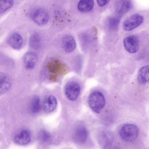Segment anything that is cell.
<instances>
[{
  "instance_id": "cell-1",
  "label": "cell",
  "mask_w": 149,
  "mask_h": 149,
  "mask_svg": "<svg viewBox=\"0 0 149 149\" xmlns=\"http://www.w3.org/2000/svg\"><path fill=\"white\" fill-rule=\"evenodd\" d=\"M89 105L95 113L100 112L105 104V98L103 94L99 91H95L89 95L88 99Z\"/></svg>"
},
{
  "instance_id": "cell-2",
  "label": "cell",
  "mask_w": 149,
  "mask_h": 149,
  "mask_svg": "<svg viewBox=\"0 0 149 149\" xmlns=\"http://www.w3.org/2000/svg\"><path fill=\"white\" fill-rule=\"evenodd\" d=\"M139 133L138 127L132 124L123 125L119 131V135L122 139L127 142H131L137 138Z\"/></svg>"
},
{
  "instance_id": "cell-3",
  "label": "cell",
  "mask_w": 149,
  "mask_h": 149,
  "mask_svg": "<svg viewBox=\"0 0 149 149\" xmlns=\"http://www.w3.org/2000/svg\"><path fill=\"white\" fill-rule=\"evenodd\" d=\"M81 88L79 84L75 81L68 83L65 87V93L67 98L72 101L77 99L80 94Z\"/></svg>"
},
{
  "instance_id": "cell-4",
  "label": "cell",
  "mask_w": 149,
  "mask_h": 149,
  "mask_svg": "<svg viewBox=\"0 0 149 149\" xmlns=\"http://www.w3.org/2000/svg\"><path fill=\"white\" fill-rule=\"evenodd\" d=\"M143 21V18L141 15L134 14L125 19L123 23V27L125 30L130 31L140 25Z\"/></svg>"
},
{
  "instance_id": "cell-5",
  "label": "cell",
  "mask_w": 149,
  "mask_h": 149,
  "mask_svg": "<svg viewBox=\"0 0 149 149\" xmlns=\"http://www.w3.org/2000/svg\"><path fill=\"white\" fill-rule=\"evenodd\" d=\"M123 44L126 50L130 53L136 52L139 49V40L135 35H130L125 37L124 39Z\"/></svg>"
},
{
  "instance_id": "cell-6",
  "label": "cell",
  "mask_w": 149,
  "mask_h": 149,
  "mask_svg": "<svg viewBox=\"0 0 149 149\" xmlns=\"http://www.w3.org/2000/svg\"><path fill=\"white\" fill-rule=\"evenodd\" d=\"M31 17L33 21L39 25L46 24L49 19V15L47 12L41 8L35 10L33 13Z\"/></svg>"
},
{
  "instance_id": "cell-7",
  "label": "cell",
  "mask_w": 149,
  "mask_h": 149,
  "mask_svg": "<svg viewBox=\"0 0 149 149\" xmlns=\"http://www.w3.org/2000/svg\"><path fill=\"white\" fill-rule=\"evenodd\" d=\"M31 140V133L27 129L22 130L14 137L13 141L17 144L24 145L28 144Z\"/></svg>"
},
{
  "instance_id": "cell-8",
  "label": "cell",
  "mask_w": 149,
  "mask_h": 149,
  "mask_svg": "<svg viewBox=\"0 0 149 149\" xmlns=\"http://www.w3.org/2000/svg\"><path fill=\"white\" fill-rule=\"evenodd\" d=\"M88 136L87 130L83 126L77 127L75 130L73 135V139L76 142L83 143L86 141Z\"/></svg>"
},
{
  "instance_id": "cell-9",
  "label": "cell",
  "mask_w": 149,
  "mask_h": 149,
  "mask_svg": "<svg viewBox=\"0 0 149 149\" xmlns=\"http://www.w3.org/2000/svg\"><path fill=\"white\" fill-rule=\"evenodd\" d=\"M113 140L112 135L107 131L102 132L99 137V143L102 149H110L112 146Z\"/></svg>"
},
{
  "instance_id": "cell-10",
  "label": "cell",
  "mask_w": 149,
  "mask_h": 149,
  "mask_svg": "<svg viewBox=\"0 0 149 149\" xmlns=\"http://www.w3.org/2000/svg\"><path fill=\"white\" fill-rule=\"evenodd\" d=\"M11 85V81L9 76L5 73L0 72V94L7 92Z\"/></svg>"
},
{
  "instance_id": "cell-11",
  "label": "cell",
  "mask_w": 149,
  "mask_h": 149,
  "mask_svg": "<svg viewBox=\"0 0 149 149\" xmlns=\"http://www.w3.org/2000/svg\"><path fill=\"white\" fill-rule=\"evenodd\" d=\"M37 61V56L35 53L33 52L27 53L24 57L25 66L28 69H33L35 66Z\"/></svg>"
},
{
  "instance_id": "cell-12",
  "label": "cell",
  "mask_w": 149,
  "mask_h": 149,
  "mask_svg": "<svg viewBox=\"0 0 149 149\" xmlns=\"http://www.w3.org/2000/svg\"><path fill=\"white\" fill-rule=\"evenodd\" d=\"M57 104V100L55 97L53 95L49 96L46 97L43 101V109L47 113L52 112L56 108Z\"/></svg>"
},
{
  "instance_id": "cell-13",
  "label": "cell",
  "mask_w": 149,
  "mask_h": 149,
  "mask_svg": "<svg viewBox=\"0 0 149 149\" xmlns=\"http://www.w3.org/2000/svg\"><path fill=\"white\" fill-rule=\"evenodd\" d=\"M116 6L117 13L122 15L130 10L132 6V3L130 0H120L118 1Z\"/></svg>"
},
{
  "instance_id": "cell-14",
  "label": "cell",
  "mask_w": 149,
  "mask_h": 149,
  "mask_svg": "<svg viewBox=\"0 0 149 149\" xmlns=\"http://www.w3.org/2000/svg\"><path fill=\"white\" fill-rule=\"evenodd\" d=\"M8 43L9 45L13 49H19L22 46L23 39L20 34L14 33L9 37Z\"/></svg>"
},
{
  "instance_id": "cell-15",
  "label": "cell",
  "mask_w": 149,
  "mask_h": 149,
  "mask_svg": "<svg viewBox=\"0 0 149 149\" xmlns=\"http://www.w3.org/2000/svg\"><path fill=\"white\" fill-rule=\"evenodd\" d=\"M63 43L65 50L67 52H70L75 49L76 43L75 39L71 36H65L63 39Z\"/></svg>"
},
{
  "instance_id": "cell-16",
  "label": "cell",
  "mask_w": 149,
  "mask_h": 149,
  "mask_svg": "<svg viewBox=\"0 0 149 149\" xmlns=\"http://www.w3.org/2000/svg\"><path fill=\"white\" fill-rule=\"evenodd\" d=\"M149 65H146L139 69L137 75V79L141 84L144 85L149 81Z\"/></svg>"
},
{
  "instance_id": "cell-17",
  "label": "cell",
  "mask_w": 149,
  "mask_h": 149,
  "mask_svg": "<svg viewBox=\"0 0 149 149\" xmlns=\"http://www.w3.org/2000/svg\"><path fill=\"white\" fill-rule=\"evenodd\" d=\"M93 0L80 1L78 4V10L82 12H86L91 11L94 6Z\"/></svg>"
},
{
  "instance_id": "cell-18",
  "label": "cell",
  "mask_w": 149,
  "mask_h": 149,
  "mask_svg": "<svg viewBox=\"0 0 149 149\" xmlns=\"http://www.w3.org/2000/svg\"><path fill=\"white\" fill-rule=\"evenodd\" d=\"M29 44L30 47L32 48L35 49H38L41 44V40L39 36L37 33L32 34L30 37Z\"/></svg>"
},
{
  "instance_id": "cell-19",
  "label": "cell",
  "mask_w": 149,
  "mask_h": 149,
  "mask_svg": "<svg viewBox=\"0 0 149 149\" xmlns=\"http://www.w3.org/2000/svg\"><path fill=\"white\" fill-rule=\"evenodd\" d=\"M47 65L51 71L54 72H57L64 67L62 63L57 60H51L48 63Z\"/></svg>"
},
{
  "instance_id": "cell-20",
  "label": "cell",
  "mask_w": 149,
  "mask_h": 149,
  "mask_svg": "<svg viewBox=\"0 0 149 149\" xmlns=\"http://www.w3.org/2000/svg\"><path fill=\"white\" fill-rule=\"evenodd\" d=\"M41 106L39 98L38 96L34 97L32 99L30 104V109L31 112L36 113L40 110Z\"/></svg>"
},
{
  "instance_id": "cell-21",
  "label": "cell",
  "mask_w": 149,
  "mask_h": 149,
  "mask_svg": "<svg viewBox=\"0 0 149 149\" xmlns=\"http://www.w3.org/2000/svg\"><path fill=\"white\" fill-rule=\"evenodd\" d=\"M120 22V19L117 17H112L109 18L108 20V25L111 30H116L118 28Z\"/></svg>"
},
{
  "instance_id": "cell-22",
  "label": "cell",
  "mask_w": 149,
  "mask_h": 149,
  "mask_svg": "<svg viewBox=\"0 0 149 149\" xmlns=\"http://www.w3.org/2000/svg\"><path fill=\"white\" fill-rule=\"evenodd\" d=\"M13 4L12 0H0V13L6 11L12 7Z\"/></svg>"
},
{
  "instance_id": "cell-23",
  "label": "cell",
  "mask_w": 149,
  "mask_h": 149,
  "mask_svg": "<svg viewBox=\"0 0 149 149\" xmlns=\"http://www.w3.org/2000/svg\"><path fill=\"white\" fill-rule=\"evenodd\" d=\"M50 137V134L45 130H41L38 134L39 139L43 142H47L49 140Z\"/></svg>"
},
{
  "instance_id": "cell-24",
  "label": "cell",
  "mask_w": 149,
  "mask_h": 149,
  "mask_svg": "<svg viewBox=\"0 0 149 149\" xmlns=\"http://www.w3.org/2000/svg\"><path fill=\"white\" fill-rule=\"evenodd\" d=\"M98 5L100 7H102L106 5L110 1L109 0H97Z\"/></svg>"
},
{
  "instance_id": "cell-25",
  "label": "cell",
  "mask_w": 149,
  "mask_h": 149,
  "mask_svg": "<svg viewBox=\"0 0 149 149\" xmlns=\"http://www.w3.org/2000/svg\"><path fill=\"white\" fill-rule=\"evenodd\" d=\"M113 149H119L118 148L116 147V148H114Z\"/></svg>"
}]
</instances>
